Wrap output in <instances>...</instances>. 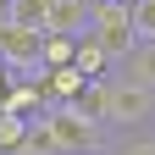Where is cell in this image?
<instances>
[{
  "label": "cell",
  "instance_id": "12",
  "mask_svg": "<svg viewBox=\"0 0 155 155\" xmlns=\"http://www.w3.org/2000/svg\"><path fill=\"white\" fill-rule=\"evenodd\" d=\"M11 83H17V72L6 67V55H0V105H6V94H11Z\"/></svg>",
  "mask_w": 155,
  "mask_h": 155
},
{
  "label": "cell",
  "instance_id": "6",
  "mask_svg": "<svg viewBox=\"0 0 155 155\" xmlns=\"http://www.w3.org/2000/svg\"><path fill=\"white\" fill-rule=\"evenodd\" d=\"M89 6H94V0H55L50 28H55V33H78V39H83V33H89Z\"/></svg>",
  "mask_w": 155,
  "mask_h": 155
},
{
  "label": "cell",
  "instance_id": "1",
  "mask_svg": "<svg viewBox=\"0 0 155 155\" xmlns=\"http://www.w3.org/2000/svg\"><path fill=\"white\" fill-rule=\"evenodd\" d=\"M100 127H105V133H139V127H155V89L127 83V78H105Z\"/></svg>",
  "mask_w": 155,
  "mask_h": 155
},
{
  "label": "cell",
  "instance_id": "11",
  "mask_svg": "<svg viewBox=\"0 0 155 155\" xmlns=\"http://www.w3.org/2000/svg\"><path fill=\"white\" fill-rule=\"evenodd\" d=\"M133 22H139V39H155V0H139L133 6Z\"/></svg>",
  "mask_w": 155,
  "mask_h": 155
},
{
  "label": "cell",
  "instance_id": "9",
  "mask_svg": "<svg viewBox=\"0 0 155 155\" xmlns=\"http://www.w3.org/2000/svg\"><path fill=\"white\" fill-rule=\"evenodd\" d=\"M45 61H50V67H72V61H78V33L45 28Z\"/></svg>",
  "mask_w": 155,
  "mask_h": 155
},
{
  "label": "cell",
  "instance_id": "10",
  "mask_svg": "<svg viewBox=\"0 0 155 155\" xmlns=\"http://www.w3.org/2000/svg\"><path fill=\"white\" fill-rule=\"evenodd\" d=\"M105 155H155V127H139V133H116L105 144Z\"/></svg>",
  "mask_w": 155,
  "mask_h": 155
},
{
  "label": "cell",
  "instance_id": "3",
  "mask_svg": "<svg viewBox=\"0 0 155 155\" xmlns=\"http://www.w3.org/2000/svg\"><path fill=\"white\" fill-rule=\"evenodd\" d=\"M111 78H127V83L155 89V39H139L127 55H116V72H111Z\"/></svg>",
  "mask_w": 155,
  "mask_h": 155
},
{
  "label": "cell",
  "instance_id": "13",
  "mask_svg": "<svg viewBox=\"0 0 155 155\" xmlns=\"http://www.w3.org/2000/svg\"><path fill=\"white\" fill-rule=\"evenodd\" d=\"M122 6H139V0H122Z\"/></svg>",
  "mask_w": 155,
  "mask_h": 155
},
{
  "label": "cell",
  "instance_id": "2",
  "mask_svg": "<svg viewBox=\"0 0 155 155\" xmlns=\"http://www.w3.org/2000/svg\"><path fill=\"white\" fill-rule=\"evenodd\" d=\"M89 33L100 39L111 55H127L133 45H139V22H133V6H122V0H94V6H89Z\"/></svg>",
  "mask_w": 155,
  "mask_h": 155
},
{
  "label": "cell",
  "instance_id": "14",
  "mask_svg": "<svg viewBox=\"0 0 155 155\" xmlns=\"http://www.w3.org/2000/svg\"><path fill=\"white\" fill-rule=\"evenodd\" d=\"M0 28H6V17H0Z\"/></svg>",
  "mask_w": 155,
  "mask_h": 155
},
{
  "label": "cell",
  "instance_id": "4",
  "mask_svg": "<svg viewBox=\"0 0 155 155\" xmlns=\"http://www.w3.org/2000/svg\"><path fill=\"white\" fill-rule=\"evenodd\" d=\"M94 83V78L83 72V67H50V83H45V94H50V105H72V100H83V89Z\"/></svg>",
  "mask_w": 155,
  "mask_h": 155
},
{
  "label": "cell",
  "instance_id": "7",
  "mask_svg": "<svg viewBox=\"0 0 155 155\" xmlns=\"http://www.w3.org/2000/svg\"><path fill=\"white\" fill-rule=\"evenodd\" d=\"M28 139H33V116L0 105V150H17V155H22V150H28Z\"/></svg>",
  "mask_w": 155,
  "mask_h": 155
},
{
  "label": "cell",
  "instance_id": "5",
  "mask_svg": "<svg viewBox=\"0 0 155 155\" xmlns=\"http://www.w3.org/2000/svg\"><path fill=\"white\" fill-rule=\"evenodd\" d=\"M78 67H83L94 83H100V78H111V72H116V55H111L94 33H83V39H78Z\"/></svg>",
  "mask_w": 155,
  "mask_h": 155
},
{
  "label": "cell",
  "instance_id": "8",
  "mask_svg": "<svg viewBox=\"0 0 155 155\" xmlns=\"http://www.w3.org/2000/svg\"><path fill=\"white\" fill-rule=\"evenodd\" d=\"M50 11H55V0H11V6H6V22H22V28H50Z\"/></svg>",
  "mask_w": 155,
  "mask_h": 155
}]
</instances>
